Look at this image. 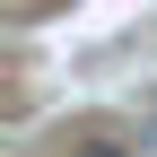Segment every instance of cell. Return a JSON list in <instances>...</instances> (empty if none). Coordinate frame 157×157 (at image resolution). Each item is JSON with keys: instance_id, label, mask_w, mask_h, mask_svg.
I'll list each match as a JSON object with an SVG mask.
<instances>
[{"instance_id": "cell-1", "label": "cell", "mask_w": 157, "mask_h": 157, "mask_svg": "<svg viewBox=\"0 0 157 157\" xmlns=\"http://www.w3.org/2000/svg\"><path fill=\"white\" fill-rule=\"evenodd\" d=\"M87 157H122V140H87Z\"/></svg>"}]
</instances>
